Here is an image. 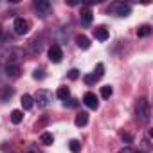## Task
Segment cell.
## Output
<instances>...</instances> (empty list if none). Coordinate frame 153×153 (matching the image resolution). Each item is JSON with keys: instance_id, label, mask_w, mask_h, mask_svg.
Instances as JSON below:
<instances>
[{"instance_id": "cell-22", "label": "cell", "mask_w": 153, "mask_h": 153, "mask_svg": "<svg viewBox=\"0 0 153 153\" xmlns=\"http://www.w3.org/2000/svg\"><path fill=\"white\" fill-rule=\"evenodd\" d=\"M68 78H70L72 81H74V79H78V78H79V70H78V68H72V70L68 72Z\"/></svg>"}, {"instance_id": "cell-7", "label": "cell", "mask_w": 153, "mask_h": 153, "mask_svg": "<svg viewBox=\"0 0 153 153\" xmlns=\"http://www.w3.org/2000/svg\"><path fill=\"white\" fill-rule=\"evenodd\" d=\"M34 9L38 11L40 16H45L51 11V2H47V0H36V2H34Z\"/></svg>"}, {"instance_id": "cell-6", "label": "cell", "mask_w": 153, "mask_h": 153, "mask_svg": "<svg viewBox=\"0 0 153 153\" xmlns=\"http://www.w3.org/2000/svg\"><path fill=\"white\" fill-rule=\"evenodd\" d=\"M83 103H85L90 110H97V108H99V99H97V96H96L94 92H87L85 97H83Z\"/></svg>"}, {"instance_id": "cell-15", "label": "cell", "mask_w": 153, "mask_h": 153, "mask_svg": "<svg viewBox=\"0 0 153 153\" xmlns=\"http://www.w3.org/2000/svg\"><path fill=\"white\" fill-rule=\"evenodd\" d=\"M56 96H58L59 99H63V101H67V99L70 97V90H68L67 87H59V88L56 90Z\"/></svg>"}, {"instance_id": "cell-13", "label": "cell", "mask_w": 153, "mask_h": 153, "mask_svg": "<svg viewBox=\"0 0 153 153\" xmlns=\"http://www.w3.org/2000/svg\"><path fill=\"white\" fill-rule=\"evenodd\" d=\"M74 123H76V126H79V128L85 126V124L88 123V114H87V112L78 114V115H76V121H74Z\"/></svg>"}, {"instance_id": "cell-19", "label": "cell", "mask_w": 153, "mask_h": 153, "mask_svg": "<svg viewBox=\"0 0 153 153\" xmlns=\"http://www.w3.org/2000/svg\"><path fill=\"white\" fill-rule=\"evenodd\" d=\"M112 94H114V88H112L110 85H105V87H101V97H103V99H108Z\"/></svg>"}, {"instance_id": "cell-28", "label": "cell", "mask_w": 153, "mask_h": 153, "mask_svg": "<svg viewBox=\"0 0 153 153\" xmlns=\"http://www.w3.org/2000/svg\"><path fill=\"white\" fill-rule=\"evenodd\" d=\"M0 34H2V25H0Z\"/></svg>"}, {"instance_id": "cell-5", "label": "cell", "mask_w": 153, "mask_h": 153, "mask_svg": "<svg viewBox=\"0 0 153 153\" xmlns=\"http://www.w3.org/2000/svg\"><path fill=\"white\" fill-rule=\"evenodd\" d=\"M61 58H63L61 47H59L58 43L51 45V47H49V59H51L52 63H59V61H61Z\"/></svg>"}, {"instance_id": "cell-11", "label": "cell", "mask_w": 153, "mask_h": 153, "mask_svg": "<svg viewBox=\"0 0 153 153\" xmlns=\"http://www.w3.org/2000/svg\"><path fill=\"white\" fill-rule=\"evenodd\" d=\"M20 103H22L24 110H31V108L34 106V99H33V96H29V94H24L22 99H20Z\"/></svg>"}, {"instance_id": "cell-24", "label": "cell", "mask_w": 153, "mask_h": 153, "mask_svg": "<svg viewBox=\"0 0 153 153\" xmlns=\"http://www.w3.org/2000/svg\"><path fill=\"white\" fill-rule=\"evenodd\" d=\"M11 96H13V88H11V87H7V88L4 90V94H2V99L6 101V99H7V97H11Z\"/></svg>"}, {"instance_id": "cell-20", "label": "cell", "mask_w": 153, "mask_h": 153, "mask_svg": "<svg viewBox=\"0 0 153 153\" xmlns=\"http://www.w3.org/2000/svg\"><path fill=\"white\" fill-rule=\"evenodd\" d=\"M103 74H105V65L103 63H97L96 68H94V76H96V79H101L103 78Z\"/></svg>"}, {"instance_id": "cell-3", "label": "cell", "mask_w": 153, "mask_h": 153, "mask_svg": "<svg viewBox=\"0 0 153 153\" xmlns=\"http://www.w3.org/2000/svg\"><path fill=\"white\" fill-rule=\"evenodd\" d=\"M34 103L38 105V108H47L49 105H51V101H52V94L49 92V90H45V88H40L36 94H34Z\"/></svg>"}, {"instance_id": "cell-9", "label": "cell", "mask_w": 153, "mask_h": 153, "mask_svg": "<svg viewBox=\"0 0 153 153\" xmlns=\"http://www.w3.org/2000/svg\"><path fill=\"white\" fill-rule=\"evenodd\" d=\"M108 29L106 27H96L94 29V38L96 40H99V42H106L108 40Z\"/></svg>"}, {"instance_id": "cell-16", "label": "cell", "mask_w": 153, "mask_h": 153, "mask_svg": "<svg viewBox=\"0 0 153 153\" xmlns=\"http://www.w3.org/2000/svg\"><path fill=\"white\" fill-rule=\"evenodd\" d=\"M22 121H24V114L20 110H13L11 112V123L13 124H20Z\"/></svg>"}, {"instance_id": "cell-23", "label": "cell", "mask_w": 153, "mask_h": 153, "mask_svg": "<svg viewBox=\"0 0 153 153\" xmlns=\"http://www.w3.org/2000/svg\"><path fill=\"white\" fill-rule=\"evenodd\" d=\"M33 78H34V79H43V78H45V74H43V70H42V68H40V70L36 68V70H34V74H33Z\"/></svg>"}, {"instance_id": "cell-27", "label": "cell", "mask_w": 153, "mask_h": 153, "mask_svg": "<svg viewBox=\"0 0 153 153\" xmlns=\"http://www.w3.org/2000/svg\"><path fill=\"white\" fill-rule=\"evenodd\" d=\"M67 4H68V6H78V2H76V0H68Z\"/></svg>"}, {"instance_id": "cell-10", "label": "cell", "mask_w": 153, "mask_h": 153, "mask_svg": "<svg viewBox=\"0 0 153 153\" xmlns=\"http://www.w3.org/2000/svg\"><path fill=\"white\" fill-rule=\"evenodd\" d=\"M6 74L11 76V78H18L20 76V67L16 63H7L6 65Z\"/></svg>"}, {"instance_id": "cell-12", "label": "cell", "mask_w": 153, "mask_h": 153, "mask_svg": "<svg viewBox=\"0 0 153 153\" xmlns=\"http://www.w3.org/2000/svg\"><path fill=\"white\" fill-rule=\"evenodd\" d=\"M76 43H78V47H79V49H88V47H90V40H88L85 34L76 36Z\"/></svg>"}, {"instance_id": "cell-25", "label": "cell", "mask_w": 153, "mask_h": 153, "mask_svg": "<svg viewBox=\"0 0 153 153\" xmlns=\"http://www.w3.org/2000/svg\"><path fill=\"white\" fill-rule=\"evenodd\" d=\"M119 153H135V151H133V149H131L130 146H126V148H123V149H121Z\"/></svg>"}, {"instance_id": "cell-30", "label": "cell", "mask_w": 153, "mask_h": 153, "mask_svg": "<svg viewBox=\"0 0 153 153\" xmlns=\"http://www.w3.org/2000/svg\"><path fill=\"white\" fill-rule=\"evenodd\" d=\"M139 153H144V151H139Z\"/></svg>"}, {"instance_id": "cell-8", "label": "cell", "mask_w": 153, "mask_h": 153, "mask_svg": "<svg viewBox=\"0 0 153 153\" xmlns=\"http://www.w3.org/2000/svg\"><path fill=\"white\" fill-rule=\"evenodd\" d=\"M92 18H94V15H92V11H90L88 7H85V9H81V15H79V20H81V25H85V27H88V25L92 24Z\"/></svg>"}, {"instance_id": "cell-17", "label": "cell", "mask_w": 153, "mask_h": 153, "mask_svg": "<svg viewBox=\"0 0 153 153\" xmlns=\"http://www.w3.org/2000/svg\"><path fill=\"white\" fill-rule=\"evenodd\" d=\"M68 149H70L72 153H79V151H81V142H79L78 139H72V140L68 142Z\"/></svg>"}, {"instance_id": "cell-2", "label": "cell", "mask_w": 153, "mask_h": 153, "mask_svg": "<svg viewBox=\"0 0 153 153\" xmlns=\"http://www.w3.org/2000/svg\"><path fill=\"white\" fill-rule=\"evenodd\" d=\"M108 13H112V15H115V16L124 18V16L131 15V7H130V4H124V2H114V4H110Z\"/></svg>"}, {"instance_id": "cell-18", "label": "cell", "mask_w": 153, "mask_h": 153, "mask_svg": "<svg viewBox=\"0 0 153 153\" xmlns=\"http://www.w3.org/2000/svg\"><path fill=\"white\" fill-rule=\"evenodd\" d=\"M149 34H151V27L149 25H140L137 29V36L139 38H144V36H149Z\"/></svg>"}, {"instance_id": "cell-21", "label": "cell", "mask_w": 153, "mask_h": 153, "mask_svg": "<svg viewBox=\"0 0 153 153\" xmlns=\"http://www.w3.org/2000/svg\"><path fill=\"white\" fill-rule=\"evenodd\" d=\"M83 81H85L87 85H94L97 79H96V76H94V74H87V76H83Z\"/></svg>"}, {"instance_id": "cell-1", "label": "cell", "mask_w": 153, "mask_h": 153, "mask_svg": "<svg viewBox=\"0 0 153 153\" xmlns=\"http://www.w3.org/2000/svg\"><path fill=\"white\" fill-rule=\"evenodd\" d=\"M135 114H137V119H139L140 123H149V103H148L144 97H140V99L137 101V105H135Z\"/></svg>"}, {"instance_id": "cell-14", "label": "cell", "mask_w": 153, "mask_h": 153, "mask_svg": "<svg viewBox=\"0 0 153 153\" xmlns=\"http://www.w3.org/2000/svg\"><path fill=\"white\" fill-rule=\"evenodd\" d=\"M40 140H42V144L51 146V144L54 142V137H52V133H51V131H43V133L40 135Z\"/></svg>"}, {"instance_id": "cell-26", "label": "cell", "mask_w": 153, "mask_h": 153, "mask_svg": "<svg viewBox=\"0 0 153 153\" xmlns=\"http://www.w3.org/2000/svg\"><path fill=\"white\" fill-rule=\"evenodd\" d=\"M121 137H123V140H126V142H130V140H131V137H130L128 133H121Z\"/></svg>"}, {"instance_id": "cell-29", "label": "cell", "mask_w": 153, "mask_h": 153, "mask_svg": "<svg viewBox=\"0 0 153 153\" xmlns=\"http://www.w3.org/2000/svg\"><path fill=\"white\" fill-rule=\"evenodd\" d=\"M27 153H34V151H27Z\"/></svg>"}, {"instance_id": "cell-4", "label": "cell", "mask_w": 153, "mask_h": 153, "mask_svg": "<svg viewBox=\"0 0 153 153\" xmlns=\"http://www.w3.org/2000/svg\"><path fill=\"white\" fill-rule=\"evenodd\" d=\"M15 33H16L18 36L27 34V33H29V22H27L25 18H16V20H15Z\"/></svg>"}]
</instances>
